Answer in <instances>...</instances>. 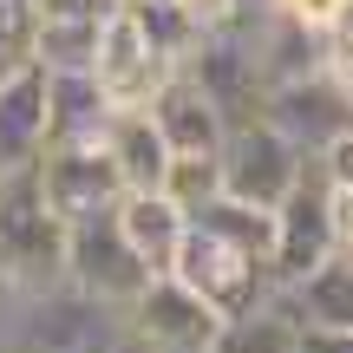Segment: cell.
Wrapping results in <instances>:
<instances>
[{
    "mask_svg": "<svg viewBox=\"0 0 353 353\" xmlns=\"http://www.w3.org/2000/svg\"><path fill=\"white\" fill-rule=\"evenodd\" d=\"M327 255H334L327 176H321V164L307 157L301 176H294V190L275 203V249H268V275H275V288H288L294 275H307V268L327 262Z\"/></svg>",
    "mask_w": 353,
    "mask_h": 353,
    "instance_id": "cell-8",
    "label": "cell"
},
{
    "mask_svg": "<svg viewBox=\"0 0 353 353\" xmlns=\"http://www.w3.org/2000/svg\"><path fill=\"white\" fill-rule=\"evenodd\" d=\"M190 223H203V229H216V236H229L236 249H249V255H262L268 262V249H275V210H255V203H242V196H210Z\"/></svg>",
    "mask_w": 353,
    "mask_h": 353,
    "instance_id": "cell-18",
    "label": "cell"
},
{
    "mask_svg": "<svg viewBox=\"0 0 353 353\" xmlns=\"http://www.w3.org/2000/svg\"><path fill=\"white\" fill-rule=\"evenodd\" d=\"M112 216H118V229H125V242L138 249V262L151 268V275H164L176 242H183V229H190V216L176 210L164 190H125V196L112 203Z\"/></svg>",
    "mask_w": 353,
    "mask_h": 353,
    "instance_id": "cell-14",
    "label": "cell"
},
{
    "mask_svg": "<svg viewBox=\"0 0 353 353\" xmlns=\"http://www.w3.org/2000/svg\"><path fill=\"white\" fill-rule=\"evenodd\" d=\"M176 7L196 20V33H229V26H242V13H255L249 0H176Z\"/></svg>",
    "mask_w": 353,
    "mask_h": 353,
    "instance_id": "cell-22",
    "label": "cell"
},
{
    "mask_svg": "<svg viewBox=\"0 0 353 353\" xmlns=\"http://www.w3.org/2000/svg\"><path fill=\"white\" fill-rule=\"evenodd\" d=\"M170 275L183 281V288H196L216 314H242V307L275 294V275H268L262 255L236 249L229 236H216V229H203V223L183 229V242H176V255H170Z\"/></svg>",
    "mask_w": 353,
    "mask_h": 353,
    "instance_id": "cell-3",
    "label": "cell"
},
{
    "mask_svg": "<svg viewBox=\"0 0 353 353\" xmlns=\"http://www.w3.org/2000/svg\"><path fill=\"white\" fill-rule=\"evenodd\" d=\"M216 164H223V196H242V203H255V210H275L294 190L307 151L288 144L268 118H249V125H236L216 144Z\"/></svg>",
    "mask_w": 353,
    "mask_h": 353,
    "instance_id": "cell-6",
    "label": "cell"
},
{
    "mask_svg": "<svg viewBox=\"0 0 353 353\" xmlns=\"http://www.w3.org/2000/svg\"><path fill=\"white\" fill-rule=\"evenodd\" d=\"M314 164H321V176H327V183H353V125H347L334 144H321Z\"/></svg>",
    "mask_w": 353,
    "mask_h": 353,
    "instance_id": "cell-24",
    "label": "cell"
},
{
    "mask_svg": "<svg viewBox=\"0 0 353 353\" xmlns=\"http://www.w3.org/2000/svg\"><path fill=\"white\" fill-rule=\"evenodd\" d=\"M294 353H353V327H301Z\"/></svg>",
    "mask_w": 353,
    "mask_h": 353,
    "instance_id": "cell-26",
    "label": "cell"
},
{
    "mask_svg": "<svg viewBox=\"0 0 353 353\" xmlns=\"http://www.w3.org/2000/svg\"><path fill=\"white\" fill-rule=\"evenodd\" d=\"M157 190H164L183 216H196L210 196H223V164H216V151H170V170H164Z\"/></svg>",
    "mask_w": 353,
    "mask_h": 353,
    "instance_id": "cell-20",
    "label": "cell"
},
{
    "mask_svg": "<svg viewBox=\"0 0 353 353\" xmlns=\"http://www.w3.org/2000/svg\"><path fill=\"white\" fill-rule=\"evenodd\" d=\"M105 20V13H99ZM99 20H26V59L46 65V72H72V65H92V46H99Z\"/></svg>",
    "mask_w": 353,
    "mask_h": 353,
    "instance_id": "cell-17",
    "label": "cell"
},
{
    "mask_svg": "<svg viewBox=\"0 0 353 353\" xmlns=\"http://www.w3.org/2000/svg\"><path fill=\"white\" fill-rule=\"evenodd\" d=\"M275 13H288L294 26H307V33H334V26L347 20L353 0H268Z\"/></svg>",
    "mask_w": 353,
    "mask_h": 353,
    "instance_id": "cell-21",
    "label": "cell"
},
{
    "mask_svg": "<svg viewBox=\"0 0 353 353\" xmlns=\"http://www.w3.org/2000/svg\"><path fill=\"white\" fill-rule=\"evenodd\" d=\"M144 112H151V125L164 131V144H170V151H216V144L229 138L223 112L210 105V92H203L196 79L183 72V65H176L164 85L144 99Z\"/></svg>",
    "mask_w": 353,
    "mask_h": 353,
    "instance_id": "cell-11",
    "label": "cell"
},
{
    "mask_svg": "<svg viewBox=\"0 0 353 353\" xmlns=\"http://www.w3.org/2000/svg\"><path fill=\"white\" fill-rule=\"evenodd\" d=\"M125 7H131V20H138V33L151 39V52H157V59H170V65H183V52L203 39L196 20H190L176 0H125Z\"/></svg>",
    "mask_w": 353,
    "mask_h": 353,
    "instance_id": "cell-19",
    "label": "cell"
},
{
    "mask_svg": "<svg viewBox=\"0 0 353 353\" xmlns=\"http://www.w3.org/2000/svg\"><path fill=\"white\" fill-rule=\"evenodd\" d=\"M65 281V223L33 164L0 170V294H39Z\"/></svg>",
    "mask_w": 353,
    "mask_h": 353,
    "instance_id": "cell-1",
    "label": "cell"
},
{
    "mask_svg": "<svg viewBox=\"0 0 353 353\" xmlns=\"http://www.w3.org/2000/svg\"><path fill=\"white\" fill-rule=\"evenodd\" d=\"M105 157H112V170H118L125 190H157L164 170H170V144H164V131L151 125L144 105H118L112 112V125H105Z\"/></svg>",
    "mask_w": 353,
    "mask_h": 353,
    "instance_id": "cell-13",
    "label": "cell"
},
{
    "mask_svg": "<svg viewBox=\"0 0 353 353\" xmlns=\"http://www.w3.org/2000/svg\"><path fill=\"white\" fill-rule=\"evenodd\" d=\"M0 353H13V347H7V341H0Z\"/></svg>",
    "mask_w": 353,
    "mask_h": 353,
    "instance_id": "cell-29",
    "label": "cell"
},
{
    "mask_svg": "<svg viewBox=\"0 0 353 353\" xmlns=\"http://www.w3.org/2000/svg\"><path fill=\"white\" fill-rule=\"evenodd\" d=\"M118 105L105 99V85L92 79V65H72V72H46V144L59 138H105Z\"/></svg>",
    "mask_w": 353,
    "mask_h": 353,
    "instance_id": "cell-15",
    "label": "cell"
},
{
    "mask_svg": "<svg viewBox=\"0 0 353 353\" xmlns=\"http://www.w3.org/2000/svg\"><path fill=\"white\" fill-rule=\"evenodd\" d=\"M170 72L176 65L151 52V39H144L138 20H131V7L118 0V7L99 20V46H92V79L105 85V99L112 105H144Z\"/></svg>",
    "mask_w": 353,
    "mask_h": 353,
    "instance_id": "cell-10",
    "label": "cell"
},
{
    "mask_svg": "<svg viewBox=\"0 0 353 353\" xmlns=\"http://www.w3.org/2000/svg\"><path fill=\"white\" fill-rule=\"evenodd\" d=\"M20 59H26L20 46H0V79H7V72H13V65H20Z\"/></svg>",
    "mask_w": 353,
    "mask_h": 353,
    "instance_id": "cell-28",
    "label": "cell"
},
{
    "mask_svg": "<svg viewBox=\"0 0 353 353\" xmlns=\"http://www.w3.org/2000/svg\"><path fill=\"white\" fill-rule=\"evenodd\" d=\"M65 281H72L79 294H92V301H105V307H125L131 294L151 281V268H144L138 249L125 242L118 216L99 210V216L65 223Z\"/></svg>",
    "mask_w": 353,
    "mask_h": 353,
    "instance_id": "cell-5",
    "label": "cell"
},
{
    "mask_svg": "<svg viewBox=\"0 0 353 353\" xmlns=\"http://www.w3.org/2000/svg\"><path fill=\"white\" fill-rule=\"evenodd\" d=\"M262 118H268V125H275L288 144H301V151L314 157L321 144H334V138L353 125V85L334 72L327 59H321V65H307V72H294V79H281V85H268Z\"/></svg>",
    "mask_w": 353,
    "mask_h": 353,
    "instance_id": "cell-4",
    "label": "cell"
},
{
    "mask_svg": "<svg viewBox=\"0 0 353 353\" xmlns=\"http://www.w3.org/2000/svg\"><path fill=\"white\" fill-rule=\"evenodd\" d=\"M118 0H26V20H99Z\"/></svg>",
    "mask_w": 353,
    "mask_h": 353,
    "instance_id": "cell-23",
    "label": "cell"
},
{
    "mask_svg": "<svg viewBox=\"0 0 353 353\" xmlns=\"http://www.w3.org/2000/svg\"><path fill=\"white\" fill-rule=\"evenodd\" d=\"M294 341H301L294 314L281 307V294H268V301L242 307V314H223L210 353H294Z\"/></svg>",
    "mask_w": 353,
    "mask_h": 353,
    "instance_id": "cell-16",
    "label": "cell"
},
{
    "mask_svg": "<svg viewBox=\"0 0 353 353\" xmlns=\"http://www.w3.org/2000/svg\"><path fill=\"white\" fill-rule=\"evenodd\" d=\"M13 353H20V347H13ZM33 353H131V341L125 347H33Z\"/></svg>",
    "mask_w": 353,
    "mask_h": 353,
    "instance_id": "cell-27",
    "label": "cell"
},
{
    "mask_svg": "<svg viewBox=\"0 0 353 353\" xmlns=\"http://www.w3.org/2000/svg\"><path fill=\"white\" fill-rule=\"evenodd\" d=\"M33 170H39L46 203L59 210V223L99 216V210H112V203L125 196L112 157H105V138H59V144H39Z\"/></svg>",
    "mask_w": 353,
    "mask_h": 353,
    "instance_id": "cell-7",
    "label": "cell"
},
{
    "mask_svg": "<svg viewBox=\"0 0 353 353\" xmlns=\"http://www.w3.org/2000/svg\"><path fill=\"white\" fill-rule=\"evenodd\" d=\"M118 321H125L131 353H210L216 327H223V314H216L196 288H183L170 268L144 281V288L118 307Z\"/></svg>",
    "mask_w": 353,
    "mask_h": 353,
    "instance_id": "cell-2",
    "label": "cell"
},
{
    "mask_svg": "<svg viewBox=\"0 0 353 353\" xmlns=\"http://www.w3.org/2000/svg\"><path fill=\"white\" fill-rule=\"evenodd\" d=\"M46 144V65L20 59L0 79V170L33 164Z\"/></svg>",
    "mask_w": 353,
    "mask_h": 353,
    "instance_id": "cell-12",
    "label": "cell"
},
{
    "mask_svg": "<svg viewBox=\"0 0 353 353\" xmlns=\"http://www.w3.org/2000/svg\"><path fill=\"white\" fill-rule=\"evenodd\" d=\"M327 216H334V249L353 255V183H327Z\"/></svg>",
    "mask_w": 353,
    "mask_h": 353,
    "instance_id": "cell-25",
    "label": "cell"
},
{
    "mask_svg": "<svg viewBox=\"0 0 353 353\" xmlns=\"http://www.w3.org/2000/svg\"><path fill=\"white\" fill-rule=\"evenodd\" d=\"M183 72L210 92V105L223 112L229 131L249 125V118H262L268 79H262V65H255V52H249V39H242V33H203L196 46L183 52Z\"/></svg>",
    "mask_w": 353,
    "mask_h": 353,
    "instance_id": "cell-9",
    "label": "cell"
}]
</instances>
